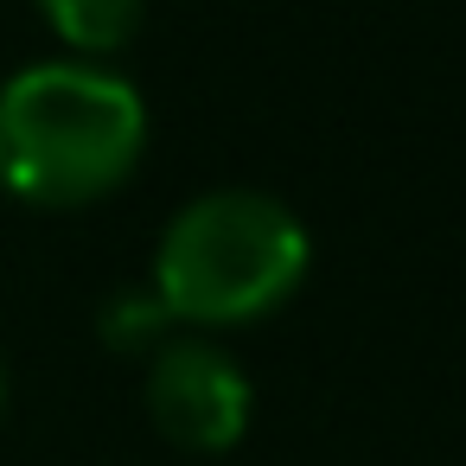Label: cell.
Listing matches in <instances>:
<instances>
[{"label": "cell", "mask_w": 466, "mask_h": 466, "mask_svg": "<svg viewBox=\"0 0 466 466\" xmlns=\"http://www.w3.org/2000/svg\"><path fill=\"white\" fill-rule=\"evenodd\" d=\"M147 147L135 84L96 65H33L0 84V192L46 211L116 192Z\"/></svg>", "instance_id": "1"}, {"label": "cell", "mask_w": 466, "mask_h": 466, "mask_svg": "<svg viewBox=\"0 0 466 466\" xmlns=\"http://www.w3.org/2000/svg\"><path fill=\"white\" fill-rule=\"evenodd\" d=\"M307 281V230L268 192L192 198L154 256V294L186 326H249Z\"/></svg>", "instance_id": "2"}, {"label": "cell", "mask_w": 466, "mask_h": 466, "mask_svg": "<svg viewBox=\"0 0 466 466\" xmlns=\"http://www.w3.org/2000/svg\"><path fill=\"white\" fill-rule=\"evenodd\" d=\"M147 415L186 453H224L249 428V377L205 339H167L147 364Z\"/></svg>", "instance_id": "3"}, {"label": "cell", "mask_w": 466, "mask_h": 466, "mask_svg": "<svg viewBox=\"0 0 466 466\" xmlns=\"http://www.w3.org/2000/svg\"><path fill=\"white\" fill-rule=\"evenodd\" d=\"M46 7V26L71 46V52H122L141 26V0H39Z\"/></svg>", "instance_id": "4"}, {"label": "cell", "mask_w": 466, "mask_h": 466, "mask_svg": "<svg viewBox=\"0 0 466 466\" xmlns=\"http://www.w3.org/2000/svg\"><path fill=\"white\" fill-rule=\"evenodd\" d=\"M167 326H173V313L160 307L154 288H147V294H122V300L103 307V339L122 345V351H154V345H167Z\"/></svg>", "instance_id": "5"}, {"label": "cell", "mask_w": 466, "mask_h": 466, "mask_svg": "<svg viewBox=\"0 0 466 466\" xmlns=\"http://www.w3.org/2000/svg\"><path fill=\"white\" fill-rule=\"evenodd\" d=\"M7 396H14V383H7V364H0V421H7Z\"/></svg>", "instance_id": "6"}]
</instances>
